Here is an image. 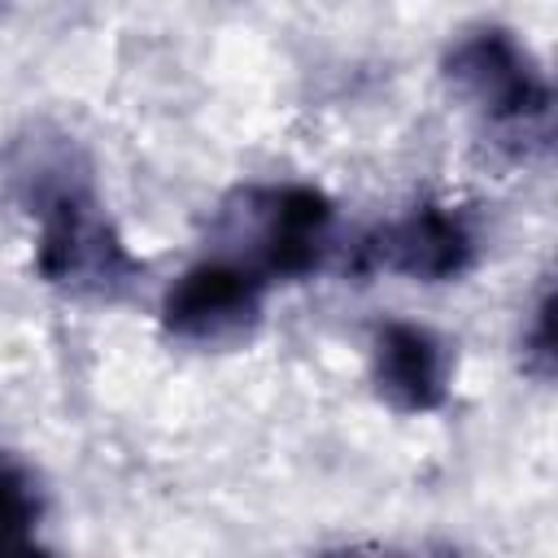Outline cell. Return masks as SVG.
Instances as JSON below:
<instances>
[{
  "label": "cell",
  "instance_id": "1",
  "mask_svg": "<svg viewBox=\"0 0 558 558\" xmlns=\"http://www.w3.org/2000/svg\"><path fill=\"white\" fill-rule=\"evenodd\" d=\"M35 218H39L35 270L44 283L70 296H118L140 275V262L126 253L122 235L113 231L87 183L44 201Z\"/></svg>",
  "mask_w": 558,
  "mask_h": 558
},
{
  "label": "cell",
  "instance_id": "2",
  "mask_svg": "<svg viewBox=\"0 0 558 558\" xmlns=\"http://www.w3.org/2000/svg\"><path fill=\"white\" fill-rule=\"evenodd\" d=\"M331 201L314 187H253L240 192L235 209H227V235L240 244L235 266L257 279H296L310 275L327 248Z\"/></svg>",
  "mask_w": 558,
  "mask_h": 558
},
{
  "label": "cell",
  "instance_id": "3",
  "mask_svg": "<svg viewBox=\"0 0 558 558\" xmlns=\"http://www.w3.org/2000/svg\"><path fill=\"white\" fill-rule=\"evenodd\" d=\"M453 87L497 126L514 140H541L549 131V83L536 70L532 52L501 26L471 31L453 44L445 61Z\"/></svg>",
  "mask_w": 558,
  "mask_h": 558
},
{
  "label": "cell",
  "instance_id": "4",
  "mask_svg": "<svg viewBox=\"0 0 558 558\" xmlns=\"http://www.w3.org/2000/svg\"><path fill=\"white\" fill-rule=\"evenodd\" d=\"M262 323V279L231 257L201 262L183 270L166 301H161V327L201 349H235L253 336Z\"/></svg>",
  "mask_w": 558,
  "mask_h": 558
},
{
  "label": "cell",
  "instance_id": "5",
  "mask_svg": "<svg viewBox=\"0 0 558 558\" xmlns=\"http://www.w3.org/2000/svg\"><path fill=\"white\" fill-rule=\"evenodd\" d=\"M375 392L401 414H427L449 397V344L418 323H388L375 336Z\"/></svg>",
  "mask_w": 558,
  "mask_h": 558
},
{
  "label": "cell",
  "instance_id": "6",
  "mask_svg": "<svg viewBox=\"0 0 558 558\" xmlns=\"http://www.w3.org/2000/svg\"><path fill=\"white\" fill-rule=\"evenodd\" d=\"M471 248H475L471 231L458 214H449L440 205H418L375 235L371 257L388 270L410 275V279L440 283V279H453L471 266Z\"/></svg>",
  "mask_w": 558,
  "mask_h": 558
},
{
  "label": "cell",
  "instance_id": "7",
  "mask_svg": "<svg viewBox=\"0 0 558 558\" xmlns=\"http://www.w3.org/2000/svg\"><path fill=\"white\" fill-rule=\"evenodd\" d=\"M35 523H39V488L35 480L0 462V554H22L35 545Z\"/></svg>",
  "mask_w": 558,
  "mask_h": 558
},
{
  "label": "cell",
  "instance_id": "8",
  "mask_svg": "<svg viewBox=\"0 0 558 558\" xmlns=\"http://www.w3.org/2000/svg\"><path fill=\"white\" fill-rule=\"evenodd\" d=\"M523 366L536 379H549L554 375V292L549 288L541 292V305L532 314V327L523 331Z\"/></svg>",
  "mask_w": 558,
  "mask_h": 558
}]
</instances>
